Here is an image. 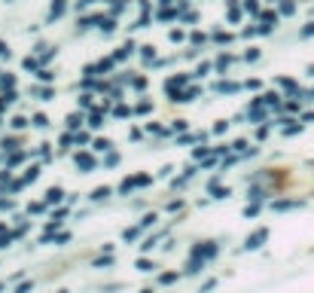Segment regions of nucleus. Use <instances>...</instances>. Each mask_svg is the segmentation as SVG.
<instances>
[{"label":"nucleus","mask_w":314,"mask_h":293,"mask_svg":"<svg viewBox=\"0 0 314 293\" xmlns=\"http://www.w3.org/2000/svg\"><path fill=\"white\" fill-rule=\"evenodd\" d=\"M269 238V229H257L253 235H247V241H244V247H247V251H257V247Z\"/></svg>","instance_id":"nucleus-1"},{"label":"nucleus","mask_w":314,"mask_h":293,"mask_svg":"<svg viewBox=\"0 0 314 293\" xmlns=\"http://www.w3.org/2000/svg\"><path fill=\"white\" fill-rule=\"evenodd\" d=\"M76 165H79V168H86V171H89V168L95 165V159H92L89 153H79V156H76Z\"/></svg>","instance_id":"nucleus-2"},{"label":"nucleus","mask_w":314,"mask_h":293,"mask_svg":"<svg viewBox=\"0 0 314 293\" xmlns=\"http://www.w3.org/2000/svg\"><path fill=\"white\" fill-rule=\"evenodd\" d=\"M98 25H101V31H104V34H110V31L116 28V21H113V18H98Z\"/></svg>","instance_id":"nucleus-3"},{"label":"nucleus","mask_w":314,"mask_h":293,"mask_svg":"<svg viewBox=\"0 0 314 293\" xmlns=\"http://www.w3.org/2000/svg\"><path fill=\"white\" fill-rule=\"evenodd\" d=\"M61 196H64L61 189H58V186H52L49 193H46V201H61Z\"/></svg>","instance_id":"nucleus-4"},{"label":"nucleus","mask_w":314,"mask_h":293,"mask_svg":"<svg viewBox=\"0 0 314 293\" xmlns=\"http://www.w3.org/2000/svg\"><path fill=\"white\" fill-rule=\"evenodd\" d=\"M302 205V201H275V208L277 211H287V208H299Z\"/></svg>","instance_id":"nucleus-5"},{"label":"nucleus","mask_w":314,"mask_h":293,"mask_svg":"<svg viewBox=\"0 0 314 293\" xmlns=\"http://www.w3.org/2000/svg\"><path fill=\"white\" fill-rule=\"evenodd\" d=\"M235 89H238L235 83H226V80H223V83H217V92H235Z\"/></svg>","instance_id":"nucleus-6"},{"label":"nucleus","mask_w":314,"mask_h":293,"mask_svg":"<svg viewBox=\"0 0 314 293\" xmlns=\"http://www.w3.org/2000/svg\"><path fill=\"white\" fill-rule=\"evenodd\" d=\"M61 13H64V0H55V3H52V18L61 16Z\"/></svg>","instance_id":"nucleus-7"},{"label":"nucleus","mask_w":314,"mask_h":293,"mask_svg":"<svg viewBox=\"0 0 314 293\" xmlns=\"http://www.w3.org/2000/svg\"><path fill=\"white\" fill-rule=\"evenodd\" d=\"M107 196H110V189H107V186H98L95 193H92V199H107Z\"/></svg>","instance_id":"nucleus-8"},{"label":"nucleus","mask_w":314,"mask_h":293,"mask_svg":"<svg viewBox=\"0 0 314 293\" xmlns=\"http://www.w3.org/2000/svg\"><path fill=\"white\" fill-rule=\"evenodd\" d=\"M137 269H141V272H153V263H149V260H137Z\"/></svg>","instance_id":"nucleus-9"},{"label":"nucleus","mask_w":314,"mask_h":293,"mask_svg":"<svg viewBox=\"0 0 314 293\" xmlns=\"http://www.w3.org/2000/svg\"><path fill=\"white\" fill-rule=\"evenodd\" d=\"M174 281H177V272H165L162 275V284H174Z\"/></svg>","instance_id":"nucleus-10"},{"label":"nucleus","mask_w":314,"mask_h":293,"mask_svg":"<svg viewBox=\"0 0 314 293\" xmlns=\"http://www.w3.org/2000/svg\"><path fill=\"white\" fill-rule=\"evenodd\" d=\"M40 177V168H31V171L25 174V183H31V180H37Z\"/></svg>","instance_id":"nucleus-11"},{"label":"nucleus","mask_w":314,"mask_h":293,"mask_svg":"<svg viewBox=\"0 0 314 293\" xmlns=\"http://www.w3.org/2000/svg\"><path fill=\"white\" fill-rule=\"evenodd\" d=\"M229 61H232L229 55H220V61H217V67H220V71H226V67H229Z\"/></svg>","instance_id":"nucleus-12"},{"label":"nucleus","mask_w":314,"mask_h":293,"mask_svg":"<svg viewBox=\"0 0 314 293\" xmlns=\"http://www.w3.org/2000/svg\"><path fill=\"white\" fill-rule=\"evenodd\" d=\"M25 126H28L25 116H16V119H13V128H25Z\"/></svg>","instance_id":"nucleus-13"},{"label":"nucleus","mask_w":314,"mask_h":293,"mask_svg":"<svg viewBox=\"0 0 314 293\" xmlns=\"http://www.w3.org/2000/svg\"><path fill=\"white\" fill-rule=\"evenodd\" d=\"M211 193H214L217 199H226V196H229V189H220V186H211Z\"/></svg>","instance_id":"nucleus-14"},{"label":"nucleus","mask_w":314,"mask_h":293,"mask_svg":"<svg viewBox=\"0 0 314 293\" xmlns=\"http://www.w3.org/2000/svg\"><path fill=\"white\" fill-rule=\"evenodd\" d=\"M302 37H314V21H308V25L302 28Z\"/></svg>","instance_id":"nucleus-15"},{"label":"nucleus","mask_w":314,"mask_h":293,"mask_svg":"<svg viewBox=\"0 0 314 293\" xmlns=\"http://www.w3.org/2000/svg\"><path fill=\"white\" fill-rule=\"evenodd\" d=\"M95 150H110V141L104 138V141H95Z\"/></svg>","instance_id":"nucleus-16"},{"label":"nucleus","mask_w":314,"mask_h":293,"mask_svg":"<svg viewBox=\"0 0 314 293\" xmlns=\"http://www.w3.org/2000/svg\"><path fill=\"white\" fill-rule=\"evenodd\" d=\"M122 238H125V241H131V238H137V229H125V232H122Z\"/></svg>","instance_id":"nucleus-17"},{"label":"nucleus","mask_w":314,"mask_h":293,"mask_svg":"<svg viewBox=\"0 0 314 293\" xmlns=\"http://www.w3.org/2000/svg\"><path fill=\"white\" fill-rule=\"evenodd\" d=\"M149 223H156V217H153V214H147V217L141 220V229H147V226H149Z\"/></svg>","instance_id":"nucleus-18"},{"label":"nucleus","mask_w":314,"mask_h":293,"mask_svg":"<svg viewBox=\"0 0 314 293\" xmlns=\"http://www.w3.org/2000/svg\"><path fill=\"white\" fill-rule=\"evenodd\" d=\"M113 263V256H98V260H95V266H110Z\"/></svg>","instance_id":"nucleus-19"},{"label":"nucleus","mask_w":314,"mask_h":293,"mask_svg":"<svg viewBox=\"0 0 314 293\" xmlns=\"http://www.w3.org/2000/svg\"><path fill=\"white\" fill-rule=\"evenodd\" d=\"M89 126H92V128H98V126H101V113H92V122H89Z\"/></svg>","instance_id":"nucleus-20"},{"label":"nucleus","mask_w":314,"mask_h":293,"mask_svg":"<svg viewBox=\"0 0 314 293\" xmlns=\"http://www.w3.org/2000/svg\"><path fill=\"white\" fill-rule=\"evenodd\" d=\"M52 76H55V73H49V71H40V80H43V83H52Z\"/></svg>","instance_id":"nucleus-21"},{"label":"nucleus","mask_w":314,"mask_h":293,"mask_svg":"<svg viewBox=\"0 0 314 293\" xmlns=\"http://www.w3.org/2000/svg\"><path fill=\"white\" fill-rule=\"evenodd\" d=\"M281 9H284V13L290 16V13H293V9H296V6H293V3H290V0H284V3H281Z\"/></svg>","instance_id":"nucleus-22"},{"label":"nucleus","mask_w":314,"mask_h":293,"mask_svg":"<svg viewBox=\"0 0 314 293\" xmlns=\"http://www.w3.org/2000/svg\"><path fill=\"white\" fill-rule=\"evenodd\" d=\"M34 126H40V128H43V126H46V116H43V113H37V116H34Z\"/></svg>","instance_id":"nucleus-23"},{"label":"nucleus","mask_w":314,"mask_h":293,"mask_svg":"<svg viewBox=\"0 0 314 293\" xmlns=\"http://www.w3.org/2000/svg\"><path fill=\"white\" fill-rule=\"evenodd\" d=\"M31 287H34V284H28V281H25V284H18V290H16V293H31Z\"/></svg>","instance_id":"nucleus-24"},{"label":"nucleus","mask_w":314,"mask_h":293,"mask_svg":"<svg viewBox=\"0 0 314 293\" xmlns=\"http://www.w3.org/2000/svg\"><path fill=\"white\" fill-rule=\"evenodd\" d=\"M0 55H9V46H6V43H0Z\"/></svg>","instance_id":"nucleus-25"},{"label":"nucleus","mask_w":314,"mask_h":293,"mask_svg":"<svg viewBox=\"0 0 314 293\" xmlns=\"http://www.w3.org/2000/svg\"><path fill=\"white\" fill-rule=\"evenodd\" d=\"M9 244V235H6V238H3V235H0V247H6Z\"/></svg>","instance_id":"nucleus-26"},{"label":"nucleus","mask_w":314,"mask_h":293,"mask_svg":"<svg viewBox=\"0 0 314 293\" xmlns=\"http://www.w3.org/2000/svg\"><path fill=\"white\" fill-rule=\"evenodd\" d=\"M141 293H153V290H149V287H144V290H141Z\"/></svg>","instance_id":"nucleus-27"},{"label":"nucleus","mask_w":314,"mask_h":293,"mask_svg":"<svg viewBox=\"0 0 314 293\" xmlns=\"http://www.w3.org/2000/svg\"><path fill=\"white\" fill-rule=\"evenodd\" d=\"M0 290H3V284H0Z\"/></svg>","instance_id":"nucleus-28"},{"label":"nucleus","mask_w":314,"mask_h":293,"mask_svg":"<svg viewBox=\"0 0 314 293\" xmlns=\"http://www.w3.org/2000/svg\"><path fill=\"white\" fill-rule=\"evenodd\" d=\"M61 293H67V290H61Z\"/></svg>","instance_id":"nucleus-29"}]
</instances>
